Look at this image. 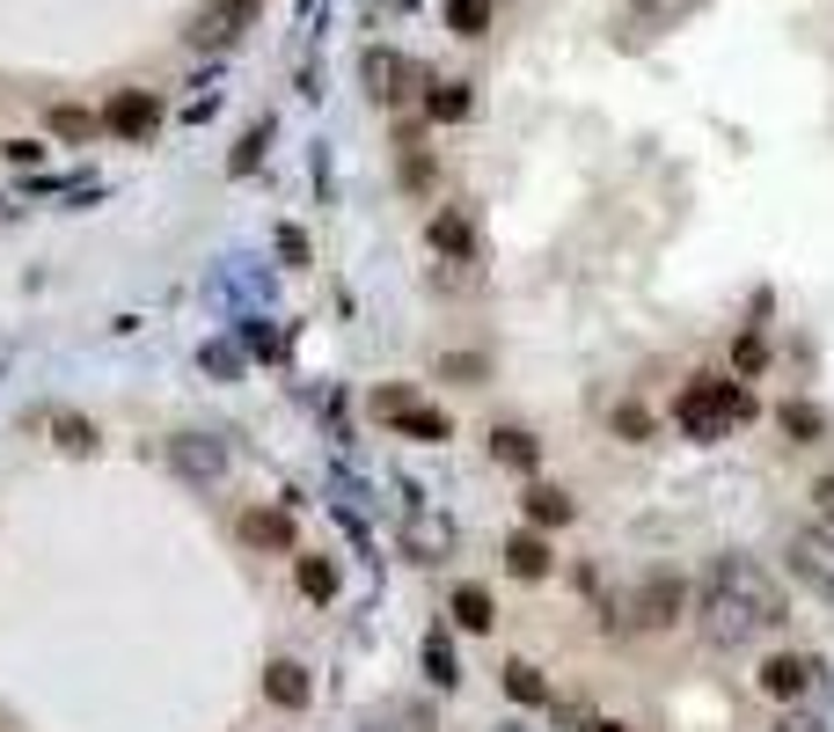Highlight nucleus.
Masks as SVG:
<instances>
[{"label": "nucleus", "instance_id": "20e7f679", "mask_svg": "<svg viewBox=\"0 0 834 732\" xmlns=\"http://www.w3.org/2000/svg\"><path fill=\"white\" fill-rule=\"evenodd\" d=\"M681 609H688V586H681L674 572H652L637 593H629V615H637V630H674Z\"/></svg>", "mask_w": 834, "mask_h": 732}, {"label": "nucleus", "instance_id": "a878e982", "mask_svg": "<svg viewBox=\"0 0 834 732\" xmlns=\"http://www.w3.org/2000/svg\"><path fill=\"white\" fill-rule=\"evenodd\" d=\"M0 155L16 161V169H37V161H44V140H8V147H0Z\"/></svg>", "mask_w": 834, "mask_h": 732}, {"label": "nucleus", "instance_id": "4468645a", "mask_svg": "<svg viewBox=\"0 0 834 732\" xmlns=\"http://www.w3.org/2000/svg\"><path fill=\"white\" fill-rule=\"evenodd\" d=\"M469 110H476L469 81H433V88H425V118H433V125H461Z\"/></svg>", "mask_w": 834, "mask_h": 732}, {"label": "nucleus", "instance_id": "a211bd4d", "mask_svg": "<svg viewBox=\"0 0 834 732\" xmlns=\"http://www.w3.org/2000/svg\"><path fill=\"white\" fill-rule=\"evenodd\" d=\"M505 696H513V703H549V681H542V666L505 660Z\"/></svg>", "mask_w": 834, "mask_h": 732}, {"label": "nucleus", "instance_id": "f257e3e1", "mask_svg": "<svg viewBox=\"0 0 834 732\" xmlns=\"http://www.w3.org/2000/svg\"><path fill=\"white\" fill-rule=\"evenodd\" d=\"M695 615H703V637L711 645H747L754 630L783 623V586L747 557H717L695 586Z\"/></svg>", "mask_w": 834, "mask_h": 732}, {"label": "nucleus", "instance_id": "c85d7f7f", "mask_svg": "<svg viewBox=\"0 0 834 732\" xmlns=\"http://www.w3.org/2000/svg\"><path fill=\"white\" fill-rule=\"evenodd\" d=\"M820 498H827V506H834V484H820Z\"/></svg>", "mask_w": 834, "mask_h": 732}, {"label": "nucleus", "instance_id": "1a4fd4ad", "mask_svg": "<svg viewBox=\"0 0 834 732\" xmlns=\"http://www.w3.org/2000/svg\"><path fill=\"white\" fill-rule=\"evenodd\" d=\"M505 572L513 578H549L556 572V550L542 527H520V535H505Z\"/></svg>", "mask_w": 834, "mask_h": 732}, {"label": "nucleus", "instance_id": "cd10ccee", "mask_svg": "<svg viewBox=\"0 0 834 732\" xmlns=\"http://www.w3.org/2000/svg\"><path fill=\"white\" fill-rule=\"evenodd\" d=\"M586 732H629V725H623V718H593Z\"/></svg>", "mask_w": 834, "mask_h": 732}, {"label": "nucleus", "instance_id": "9d476101", "mask_svg": "<svg viewBox=\"0 0 834 732\" xmlns=\"http://www.w3.org/2000/svg\"><path fill=\"white\" fill-rule=\"evenodd\" d=\"M308 666L300 660H271L264 666V703H278V711H308Z\"/></svg>", "mask_w": 834, "mask_h": 732}, {"label": "nucleus", "instance_id": "dca6fc26", "mask_svg": "<svg viewBox=\"0 0 834 732\" xmlns=\"http://www.w3.org/2000/svg\"><path fill=\"white\" fill-rule=\"evenodd\" d=\"M454 623H461V630H490V623H498L490 586H476V578H469V586H454Z\"/></svg>", "mask_w": 834, "mask_h": 732}, {"label": "nucleus", "instance_id": "c756f323", "mask_svg": "<svg viewBox=\"0 0 834 732\" xmlns=\"http://www.w3.org/2000/svg\"><path fill=\"white\" fill-rule=\"evenodd\" d=\"M498 732H527V725H498Z\"/></svg>", "mask_w": 834, "mask_h": 732}, {"label": "nucleus", "instance_id": "aec40b11", "mask_svg": "<svg viewBox=\"0 0 834 732\" xmlns=\"http://www.w3.org/2000/svg\"><path fill=\"white\" fill-rule=\"evenodd\" d=\"M425 674H433L439 689H454V681H461V660H454V645H447V637H439V630H433V637H425Z\"/></svg>", "mask_w": 834, "mask_h": 732}, {"label": "nucleus", "instance_id": "6ab92c4d", "mask_svg": "<svg viewBox=\"0 0 834 732\" xmlns=\"http://www.w3.org/2000/svg\"><path fill=\"white\" fill-rule=\"evenodd\" d=\"M776 425H783L791 439H798V447H813V439L827 433V418H820L813 403H783V410H776Z\"/></svg>", "mask_w": 834, "mask_h": 732}, {"label": "nucleus", "instance_id": "ddd939ff", "mask_svg": "<svg viewBox=\"0 0 834 732\" xmlns=\"http://www.w3.org/2000/svg\"><path fill=\"white\" fill-rule=\"evenodd\" d=\"M520 506H527V527H572V491H556V484H527V498H520Z\"/></svg>", "mask_w": 834, "mask_h": 732}, {"label": "nucleus", "instance_id": "f03ea898", "mask_svg": "<svg viewBox=\"0 0 834 732\" xmlns=\"http://www.w3.org/2000/svg\"><path fill=\"white\" fill-rule=\"evenodd\" d=\"M747 418H754V396L739 382H725V374H695L674 396V425L688 439H725L732 425H747Z\"/></svg>", "mask_w": 834, "mask_h": 732}, {"label": "nucleus", "instance_id": "f3484780", "mask_svg": "<svg viewBox=\"0 0 834 732\" xmlns=\"http://www.w3.org/2000/svg\"><path fill=\"white\" fill-rule=\"evenodd\" d=\"M294 578L308 601H337V564L330 557H294Z\"/></svg>", "mask_w": 834, "mask_h": 732}, {"label": "nucleus", "instance_id": "393cba45", "mask_svg": "<svg viewBox=\"0 0 834 732\" xmlns=\"http://www.w3.org/2000/svg\"><path fill=\"white\" fill-rule=\"evenodd\" d=\"M52 433H59V447H67V454H96V425H81V418H52Z\"/></svg>", "mask_w": 834, "mask_h": 732}, {"label": "nucleus", "instance_id": "39448f33", "mask_svg": "<svg viewBox=\"0 0 834 732\" xmlns=\"http://www.w3.org/2000/svg\"><path fill=\"white\" fill-rule=\"evenodd\" d=\"M754 681H762V696H776V703H798L805 689L820 681V660H813V652H768V660H762V674H754Z\"/></svg>", "mask_w": 834, "mask_h": 732}, {"label": "nucleus", "instance_id": "6e6552de", "mask_svg": "<svg viewBox=\"0 0 834 732\" xmlns=\"http://www.w3.org/2000/svg\"><path fill=\"white\" fill-rule=\"evenodd\" d=\"M425 243H433L447 264H476V220L461 206H439L433 220H425Z\"/></svg>", "mask_w": 834, "mask_h": 732}, {"label": "nucleus", "instance_id": "f8f14e48", "mask_svg": "<svg viewBox=\"0 0 834 732\" xmlns=\"http://www.w3.org/2000/svg\"><path fill=\"white\" fill-rule=\"evenodd\" d=\"M490 454H498L505 469H520V476L542 469V439L527 433V425H490Z\"/></svg>", "mask_w": 834, "mask_h": 732}, {"label": "nucleus", "instance_id": "9b49d317", "mask_svg": "<svg viewBox=\"0 0 834 732\" xmlns=\"http://www.w3.org/2000/svg\"><path fill=\"white\" fill-rule=\"evenodd\" d=\"M366 88H374V103H403V96H410V59L403 52H366Z\"/></svg>", "mask_w": 834, "mask_h": 732}, {"label": "nucleus", "instance_id": "423d86ee", "mask_svg": "<svg viewBox=\"0 0 834 732\" xmlns=\"http://www.w3.org/2000/svg\"><path fill=\"white\" fill-rule=\"evenodd\" d=\"M257 8H264V0H206V8H198V22H191V44H212V52H220V44H235V37L257 22Z\"/></svg>", "mask_w": 834, "mask_h": 732}, {"label": "nucleus", "instance_id": "7ed1b4c3", "mask_svg": "<svg viewBox=\"0 0 834 732\" xmlns=\"http://www.w3.org/2000/svg\"><path fill=\"white\" fill-rule=\"evenodd\" d=\"M374 418H381L388 433L417 439V447H439V439H454V418H447V410H425V403H410V388H381V396H374Z\"/></svg>", "mask_w": 834, "mask_h": 732}, {"label": "nucleus", "instance_id": "bb28decb", "mask_svg": "<svg viewBox=\"0 0 834 732\" xmlns=\"http://www.w3.org/2000/svg\"><path fill=\"white\" fill-rule=\"evenodd\" d=\"M768 732H827V725H820V718H805V711H783Z\"/></svg>", "mask_w": 834, "mask_h": 732}, {"label": "nucleus", "instance_id": "2eb2a0df", "mask_svg": "<svg viewBox=\"0 0 834 732\" xmlns=\"http://www.w3.org/2000/svg\"><path fill=\"white\" fill-rule=\"evenodd\" d=\"M242 542H249V550H294V521H286V513L249 506L242 513Z\"/></svg>", "mask_w": 834, "mask_h": 732}, {"label": "nucleus", "instance_id": "4be33fe9", "mask_svg": "<svg viewBox=\"0 0 834 732\" xmlns=\"http://www.w3.org/2000/svg\"><path fill=\"white\" fill-rule=\"evenodd\" d=\"M96 125H103V118H96V110H81V103H59V110H52V132H59V140H88Z\"/></svg>", "mask_w": 834, "mask_h": 732}, {"label": "nucleus", "instance_id": "5701e85b", "mask_svg": "<svg viewBox=\"0 0 834 732\" xmlns=\"http://www.w3.org/2000/svg\"><path fill=\"white\" fill-rule=\"evenodd\" d=\"M447 22H454L461 37H484V30H490V0H454Z\"/></svg>", "mask_w": 834, "mask_h": 732}, {"label": "nucleus", "instance_id": "b1692460", "mask_svg": "<svg viewBox=\"0 0 834 732\" xmlns=\"http://www.w3.org/2000/svg\"><path fill=\"white\" fill-rule=\"evenodd\" d=\"M615 433H623L629 447H644V439H652V410H637V403H615Z\"/></svg>", "mask_w": 834, "mask_h": 732}, {"label": "nucleus", "instance_id": "0eeeda50", "mask_svg": "<svg viewBox=\"0 0 834 732\" xmlns=\"http://www.w3.org/2000/svg\"><path fill=\"white\" fill-rule=\"evenodd\" d=\"M155 125H161V103L147 88H118L103 110V132H118V140H155Z\"/></svg>", "mask_w": 834, "mask_h": 732}, {"label": "nucleus", "instance_id": "412c9836", "mask_svg": "<svg viewBox=\"0 0 834 732\" xmlns=\"http://www.w3.org/2000/svg\"><path fill=\"white\" fill-rule=\"evenodd\" d=\"M264 147H271V125H249L242 140H235V155H227V169H235V176H249V169L264 161Z\"/></svg>", "mask_w": 834, "mask_h": 732}]
</instances>
